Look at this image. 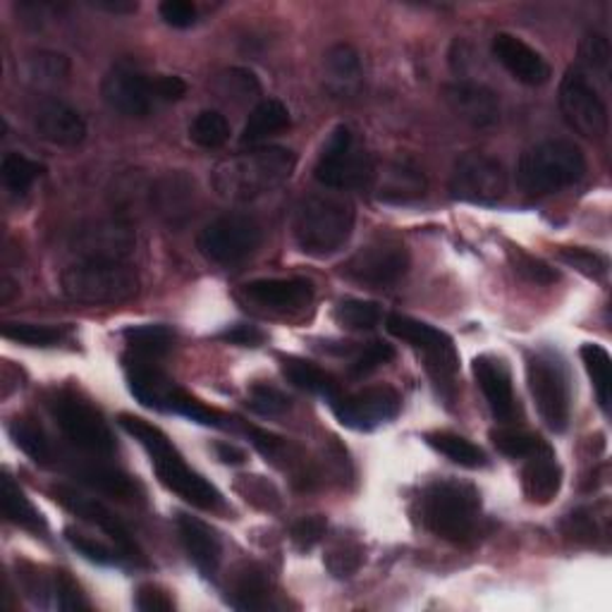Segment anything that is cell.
I'll return each mask as SVG.
<instances>
[{"mask_svg":"<svg viewBox=\"0 0 612 612\" xmlns=\"http://www.w3.org/2000/svg\"><path fill=\"white\" fill-rule=\"evenodd\" d=\"M297 168L294 152L286 146H253L245 154L222 158L211 173L220 199L247 204L286 185Z\"/></svg>","mask_w":612,"mask_h":612,"instance_id":"obj_1","label":"cell"},{"mask_svg":"<svg viewBox=\"0 0 612 612\" xmlns=\"http://www.w3.org/2000/svg\"><path fill=\"white\" fill-rule=\"evenodd\" d=\"M121 426L134 440L142 443L148 457H152V465L163 486L177 492L185 502L199 507V510H206V512L220 510L222 507L220 490L211 481H206L201 474L187 467L183 455L175 450L170 438L158 426L148 424L146 419H142V416H134V414H121Z\"/></svg>","mask_w":612,"mask_h":612,"instance_id":"obj_2","label":"cell"},{"mask_svg":"<svg viewBox=\"0 0 612 612\" xmlns=\"http://www.w3.org/2000/svg\"><path fill=\"white\" fill-rule=\"evenodd\" d=\"M356 211L345 194H309L294 208V242L313 259H325L350 242Z\"/></svg>","mask_w":612,"mask_h":612,"instance_id":"obj_3","label":"cell"},{"mask_svg":"<svg viewBox=\"0 0 612 612\" xmlns=\"http://www.w3.org/2000/svg\"><path fill=\"white\" fill-rule=\"evenodd\" d=\"M481 515V492L459 479L433 481L422 496V519L443 541L467 543L474 539Z\"/></svg>","mask_w":612,"mask_h":612,"instance_id":"obj_4","label":"cell"},{"mask_svg":"<svg viewBox=\"0 0 612 612\" xmlns=\"http://www.w3.org/2000/svg\"><path fill=\"white\" fill-rule=\"evenodd\" d=\"M587 175V156L572 139H546L529 146L517 163V185L533 197L560 191Z\"/></svg>","mask_w":612,"mask_h":612,"instance_id":"obj_5","label":"cell"},{"mask_svg":"<svg viewBox=\"0 0 612 612\" xmlns=\"http://www.w3.org/2000/svg\"><path fill=\"white\" fill-rule=\"evenodd\" d=\"M61 288L80 304H121L137 297L139 273L127 261L82 259L65 268Z\"/></svg>","mask_w":612,"mask_h":612,"instance_id":"obj_6","label":"cell"},{"mask_svg":"<svg viewBox=\"0 0 612 612\" xmlns=\"http://www.w3.org/2000/svg\"><path fill=\"white\" fill-rule=\"evenodd\" d=\"M385 328L387 333L402 342H409L414 350H419L426 356V371L431 373L433 383L450 400L455 391V376L459 371V354L453 338L424 321L405 317V313H391Z\"/></svg>","mask_w":612,"mask_h":612,"instance_id":"obj_7","label":"cell"},{"mask_svg":"<svg viewBox=\"0 0 612 612\" xmlns=\"http://www.w3.org/2000/svg\"><path fill=\"white\" fill-rule=\"evenodd\" d=\"M376 163L364 148L356 146L354 132L348 125H338L321 148L313 175L323 187L331 189H362L371 187Z\"/></svg>","mask_w":612,"mask_h":612,"instance_id":"obj_8","label":"cell"},{"mask_svg":"<svg viewBox=\"0 0 612 612\" xmlns=\"http://www.w3.org/2000/svg\"><path fill=\"white\" fill-rule=\"evenodd\" d=\"M527 383L546 426L556 433L567 431L572 416V393L564 366L556 356L533 354L527 362Z\"/></svg>","mask_w":612,"mask_h":612,"instance_id":"obj_9","label":"cell"},{"mask_svg":"<svg viewBox=\"0 0 612 612\" xmlns=\"http://www.w3.org/2000/svg\"><path fill=\"white\" fill-rule=\"evenodd\" d=\"M263 242L261 222L249 214H226L199 232L197 247L214 263H240Z\"/></svg>","mask_w":612,"mask_h":612,"instance_id":"obj_10","label":"cell"},{"mask_svg":"<svg viewBox=\"0 0 612 612\" xmlns=\"http://www.w3.org/2000/svg\"><path fill=\"white\" fill-rule=\"evenodd\" d=\"M51 414L74 447L96 457H111L115 453V438L108 424L86 400L72 393H58L51 400Z\"/></svg>","mask_w":612,"mask_h":612,"instance_id":"obj_11","label":"cell"},{"mask_svg":"<svg viewBox=\"0 0 612 612\" xmlns=\"http://www.w3.org/2000/svg\"><path fill=\"white\" fill-rule=\"evenodd\" d=\"M560 111L564 123L591 142L605 139L610 115L605 101L595 92L581 68H570L560 82Z\"/></svg>","mask_w":612,"mask_h":612,"instance_id":"obj_12","label":"cell"},{"mask_svg":"<svg viewBox=\"0 0 612 612\" xmlns=\"http://www.w3.org/2000/svg\"><path fill=\"white\" fill-rule=\"evenodd\" d=\"M409 251L397 237H376L362 249H356L342 266V276L369 288H387L407 273Z\"/></svg>","mask_w":612,"mask_h":612,"instance_id":"obj_13","label":"cell"},{"mask_svg":"<svg viewBox=\"0 0 612 612\" xmlns=\"http://www.w3.org/2000/svg\"><path fill=\"white\" fill-rule=\"evenodd\" d=\"M447 189L457 201L492 206L507 194V173L498 158L469 152L455 160Z\"/></svg>","mask_w":612,"mask_h":612,"instance_id":"obj_14","label":"cell"},{"mask_svg":"<svg viewBox=\"0 0 612 612\" xmlns=\"http://www.w3.org/2000/svg\"><path fill=\"white\" fill-rule=\"evenodd\" d=\"M154 80L132 63H117L101 82V98L111 111L125 117H146L158 101Z\"/></svg>","mask_w":612,"mask_h":612,"instance_id":"obj_15","label":"cell"},{"mask_svg":"<svg viewBox=\"0 0 612 612\" xmlns=\"http://www.w3.org/2000/svg\"><path fill=\"white\" fill-rule=\"evenodd\" d=\"M331 405L338 422L345 428L373 431L395 419L402 407V397L393 385H371L354 395L335 397Z\"/></svg>","mask_w":612,"mask_h":612,"instance_id":"obj_16","label":"cell"},{"mask_svg":"<svg viewBox=\"0 0 612 612\" xmlns=\"http://www.w3.org/2000/svg\"><path fill=\"white\" fill-rule=\"evenodd\" d=\"M51 496L58 505H63L68 512H72L74 517H80L84 521H89V525L98 527L101 531H106L111 539L117 543V548H121L127 558H134L139 562H146L144 560V552L142 548L137 546V541H134V536L129 533V529L125 527V521L117 517L111 507H106L103 502H98L96 498H89L84 496V492H80L77 488L72 486H65V484H58L51 488Z\"/></svg>","mask_w":612,"mask_h":612,"instance_id":"obj_17","label":"cell"},{"mask_svg":"<svg viewBox=\"0 0 612 612\" xmlns=\"http://www.w3.org/2000/svg\"><path fill=\"white\" fill-rule=\"evenodd\" d=\"M443 98L461 123L474 129H490L500 123V98L481 82L459 80L443 86Z\"/></svg>","mask_w":612,"mask_h":612,"instance_id":"obj_18","label":"cell"},{"mask_svg":"<svg viewBox=\"0 0 612 612\" xmlns=\"http://www.w3.org/2000/svg\"><path fill=\"white\" fill-rule=\"evenodd\" d=\"M134 232L123 220H96L74 232V251L82 259L125 261L134 249Z\"/></svg>","mask_w":612,"mask_h":612,"instance_id":"obj_19","label":"cell"},{"mask_svg":"<svg viewBox=\"0 0 612 612\" xmlns=\"http://www.w3.org/2000/svg\"><path fill=\"white\" fill-rule=\"evenodd\" d=\"M474 378L488 402L490 414L500 424H512L519 414V405L512 387V373L507 364L492 354H481L474 360Z\"/></svg>","mask_w":612,"mask_h":612,"instance_id":"obj_20","label":"cell"},{"mask_svg":"<svg viewBox=\"0 0 612 612\" xmlns=\"http://www.w3.org/2000/svg\"><path fill=\"white\" fill-rule=\"evenodd\" d=\"M376 199L383 204H412L426 197V175L407 158L385 160L376 166L371 180Z\"/></svg>","mask_w":612,"mask_h":612,"instance_id":"obj_21","label":"cell"},{"mask_svg":"<svg viewBox=\"0 0 612 612\" xmlns=\"http://www.w3.org/2000/svg\"><path fill=\"white\" fill-rule=\"evenodd\" d=\"M492 58L512 74V77L527 86H541L550 80V65L546 58L531 49L527 41L515 34H496L492 37Z\"/></svg>","mask_w":612,"mask_h":612,"instance_id":"obj_22","label":"cell"},{"mask_svg":"<svg viewBox=\"0 0 612 612\" xmlns=\"http://www.w3.org/2000/svg\"><path fill=\"white\" fill-rule=\"evenodd\" d=\"M242 294L271 311H300L313 300V282L307 278H263L247 282Z\"/></svg>","mask_w":612,"mask_h":612,"instance_id":"obj_23","label":"cell"},{"mask_svg":"<svg viewBox=\"0 0 612 612\" xmlns=\"http://www.w3.org/2000/svg\"><path fill=\"white\" fill-rule=\"evenodd\" d=\"M34 127L41 139H46L53 146L74 148L86 139V123L77 108H72L70 103L49 98L43 101L37 115Z\"/></svg>","mask_w":612,"mask_h":612,"instance_id":"obj_24","label":"cell"},{"mask_svg":"<svg viewBox=\"0 0 612 612\" xmlns=\"http://www.w3.org/2000/svg\"><path fill=\"white\" fill-rule=\"evenodd\" d=\"M177 533H180V541L189 560L197 564V570L204 577H214L222 560V543L216 529L211 525H206L199 517L180 512L177 515Z\"/></svg>","mask_w":612,"mask_h":612,"instance_id":"obj_25","label":"cell"},{"mask_svg":"<svg viewBox=\"0 0 612 612\" xmlns=\"http://www.w3.org/2000/svg\"><path fill=\"white\" fill-rule=\"evenodd\" d=\"M527 459L529 461L521 469V488H525L527 500L533 505H550L562 488V467L550 447Z\"/></svg>","mask_w":612,"mask_h":612,"instance_id":"obj_26","label":"cell"},{"mask_svg":"<svg viewBox=\"0 0 612 612\" xmlns=\"http://www.w3.org/2000/svg\"><path fill=\"white\" fill-rule=\"evenodd\" d=\"M129 393L137 397L144 407L170 414V400L175 393V381H170L160 369L134 360L127 364Z\"/></svg>","mask_w":612,"mask_h":612,"instance_id":"obj_27","label":"cell"},{"mask_svg":"<svg viewBox=\"0 0 612 612\" xmlns=\"http://www.w3.org/2000/svg\"><path fill=\"white\" fill-rule=\"evenodd\" d=\"M323 70L328 89L335 96H348L360 89L362 82V61L350 43H335L323 55Z\"/></svg>","mask_w":612,"mask_h":612,"instance_id":"obj_28","label":"cell"},{"mask_svg":"<svg viewBox=\"0 0 612 612\" xmlns=\"http://www.w3.org/2000/svg\"><path fill=\"white\" fill-rule=\"evenodd\" d=\"M280 371L282 376H286L294 387H300V391L321 395L331 402L340 397V383L335 381V376H331V373L323 371L313 362L302 360V356H282Z\"/></svg>","mask_w":612,"mask_h":612,"instance_id":"obj_29","label":"cell"},{"mask_svg":"<svg viewBox=\"0 0 612 612\" xmlns=\"http://www.w3.org/2000/svg\"><path fill=\"white\" fill-rule=\"evenodd\" d=\"M77 479L89 488H96L103 496H111L123 502H139L144 498L142 486L125 471L108 465H89L77 471Z\"/></svg>","mask_w":612,"mask_h":612,"instance_id":"obj_30","label":"cell"},{"mask_svg":"<svg viewBox=\"0 0 612 612\" xmlns=\"http://www.w3.org/2000/svg\"><path fill=\"white\" fill-rule=\"evenodd\" d=\"M235 610H266L271 608V579L259 564H247L237 572L230 591Z\"/></svg>","mask_w":612,"mask_h":612,"instance_id":"obj_31","label":"cell"},{"mask_svg":"<svg viewBox=\"0 0 612 612\" xmlns=\"http://www.w3.org/2000/svg\"><path fill=\"white\" fill-rule=\"evenodd\" d=\"M194 199V185L185 175H166L163 180L156 183L152 189V204L156 206L158 216L166 218L168 222H177L189 216Z\"/></svg>","mask_w":612,"mask_h":612,"instance_id":"obj_32","label":"cell"},{"mask_svg":"<svg viewBox=\"0 0 612 612\" xmlns=\"http://www.w3.org/2000/svg\"><path fill=\"white\" fill-rule=\"evenodd\" d=\"M290 125V111L282 106L280 101L268 98L261 101L257 108L249 113V121L245 123V129L240 134V142L247 146H257L263 139L273 137V134L282 132Z\"/></svg>","mask_w":612,"mask_h":612,"instance_id":"obj_33","label":"cell"},{"mask_svg":"<svg viewBox=\"0 0 612 612\" xmlns=\"http://www.w3.org/2000/svg\"><path fill=\"white\" fill-rule=\"evenodd\" d=\"M0 502H3V512L14 527H22L34 533H46V519H43V515L37 510L32 500L24 496V490L14 484L10 476H3V479H0Z\"/></svg>","mask_w":612,"mask_h":612,"instance_id":"obj_34","label":"cell"},{"mask_svg":"<svg viewBox=\"0 0 612 612\" xmlns=\"http://www.w3.org/2000/svg\"><path fill=\"white\" fill-rule=\"evenodd\" d=\"M426 443L433 450L445 455L455 465L465 469H481L486 467V453L479 445H474L465 436H457L453 431H431L426 433Z\"/></svg>","mask_w":612,"mask_h":612,"instance_id":"obj_35","label":"cell"},{"mask_svg":"<svg viewBox=\"0 0 612 612\" xmlns=\"http://www.w3.org/2000/svg\"><path fill=\"white\" fill-rule=\"evenodd\" d=\"M581 362L587 366L589 378L593 381L595 397H599L603 412H610V400H612V362L605 348L601 345H589L581 348Z\"/></svg>","mask_w":612,"mask_h":612,"instance_id":"obj_36","label":"cell"},{"mask_svg":"<svg viewBox=\"0 0 612 612\" xmlns=\"http://www.w3.org/2000/svg\"><path fill=\"white\" fill-rule=\"evenodd\" d=\"M127 345L142 356H163L175 345V333L168 325H129L123 333Z\"/></svg>","mask_w":612,"mask_h":612,"instance_id":"obj_37","label":"cell"},{"mask_svg":"<svg viewBox=\"0 0 612 612\" xmlns=\"http://www.w3.org/2000/svg\"><path fill=\"white\" fill-rule=\"evenodd\" d=\"M490 440L498 447V453L512 457V459H525L536 453H541L548 447V443L539 436V433H531L525 428H492Z\"/></svg>","mask_w":612,"mask_h":612,"instance_id":"obj_38","label":"cell"},{"mask_svg":"<svg viewBox=\"0 0 612 612\" xmlns=\"http://www.w3.org/2000/svg\"><path fill=\"white\" fill-rule=\"evenodd\" d=\"M10 436H12L14 445H18L29 459H34L37 465H49V459L53 457V450H51V443L46 438V433L41 431V426H37L29 419H14L10 424Z\"/></svg>","mask_w":612,"mask_h":612,"instance_id":"obj_39","label":"cell"},{"mask_svg":"<svg viewBox=\"0 0 612 612\" xmlns=\"http://www.w3.org/2000/svg\"><path fill=\"white\" fill-rule=\"evenodd\" d=\"M41 173H43L41 163L27 158L22 154H6L3 166H0V175H3L6 187L12 194H18V197H22V194L32 189Z\"/></svg>","mask_w":612,"mask_h":612,"instance_id":"obj_40","label":"cell"},{"mask_svg":"<svg viewBox=\"0 0 612 612\" xmlns=\"http://www.w3.org/2000/svg\"><path fill=\"white\" fill-rule=\"evenodd\" d=\"M189 139L201 148H220L230 139V123L218 111H201L189 125Z\"/></svg>","mask_w":612,"mask_h":612,"instance_id":"obj_41","label":"cell"},{"mask_svg":"<svg viewBox=\"0 0 612 612\" xmlns=\"http://www.w3.org/2000/svg\"><path fill=\"white\" fill-rule=\"evenodd\" d=\"M333 317L342 328H350V331H371V328H376L381 323L383 311L376 302L342 300L335 307Z\"/></svg>","mask_w":612,"mask_h":612,"instance_id":"obj_42","label":"cell"},{"mask_svg":"<svg viewBox=\"0 0 612 612\" xmlns=\"http://www.w3.org/2000/svg\"><path fill=\"white\" fill-rule=\"evenodd\" d=\"M216 86L220 96H226L228 101H235V103H247L261 94V84L257 80V74L245 68L226 70L218 77Z\"/></svg>","mask_w":612,"mask_h":612,"instance_id":"obj_43","label":"cell"},{"mask_svg":"<svg viewBox=\"0 0 612 612\" xmlns=\"http://www.w3.org/2000/svg\"><path fill=\"white\" fill-rule=\"evenodd\" d=\"M3 338L29 348H51L65 338V331L39 323H3Z\"/></svg>","mask_w":612,"mask_h":612,"instance_id":"obj_44","label":"cell"},{"mask_svg":"<svg viewBox=\"0 0 612 612\" xmlns=\"http://www.w3.org/2000/svg\"><path fill=\"white\" fill-rule=\"evenodd\" d=\"M507 257H510L515 273L525 278L527 282H533V286H552V282L560 278L556 268H550L543 259L533 257V253L519 247L507 249Z\"/></svg>","mask_w":612,"mask_h":612,"instance_id":"obj_45","label":"cell"},{"mask_svg":"<svg viewBox=\"0 0 612 612\" xmlns=\"http://www.w3.org/2000/svg\"><path fill=\"white\" fill-rule=\"evenodd\" d=\"M170 414H180V416H187L189 422L194 424H201V426H214V428H220L226 426L222 422H228L226 416H222L220 412L206 407L204 402H199L197 397H191L187 391H183L180 385L175 387L173 393V400H170Z\"/></svg>","mask_w":612,"mask_h":612,"instance_id":"obj_46","label":"cell"},{"mask_svg":"<svg viewBox=\"0 0 612 612\" xmlns=\"http://www.w3.org/2000/svg\"><path fill=\"white\" fill-rule=\"evenodd\" d=\"M27 70H29V77L39 84H58L70 74V61L63 53L41 51L29 58Z\"/></svg>","mask_w":612,"mask_h":612,"instance_id":"obj_47","label":"cell"},{"mask_svg":"<svg viewBox=\"0 0 612 612\" xmlns=\"http://www.w3.org/2000/svg\"><path fill=\"white\" fill-rule=\"evenodd\" d=\"M364 564V548L354 541L338 543L325 556V567L335 579H348L352 574L360 572V567Z\"/></svg>","mask_w":612,"mask_h":612,"instance_id":"obj_48","label":"cell"},{"mask_svg":"<svg viewBox=\"0 0 612 612\" xmlns=\"http://www.w3.org/2000/svg\"><path fill=\"white\" fill-rule=\"evenodd\" d=\"M558 259L570 268H574V271H579L581 276L593 278V280L605 278L608 268H610L605 257H601V253H595L591 249H584V247H562L558 251Z\"/></svg>","mask_w":612,"mask_h":612,"instance_id":"obj_49","label":"cell"},{"mask_svg":"<svg viewBox=\"0 0 612 612\" xmlns=\"http://www.w3.org/2000/svg\"><path fill=\"white\" fill-rule=\"evenodd\" d=\"M247 405L261 416H280L290 409V397L268 383H253L249 387Z\"/></svg>","mask_w":612,"mask_h":612,"instance_id":"obj_50","label":"cell"},{"mask_svg":"<svg viewBox=\"0 0 612 612\" xmlns=\"http://www.w3.org/2000/svg\"><path fill=\"white\" fill-rule=\"evenodd\" d=\"M237 490L242 492L245 500L253 507H261V510H276L280 505V496L271 481L261 479V476H240L237 481Z\"/></svg>","mask_w":612,"mask_h":612,"instance_id":"obj_51","label":"cell"},{"mask_svg":"<svg viewBox=\"0 0 612 612\" xmlns=\"http://www.w3.org/2000/svg\"><path fill=\"white\" fill-rule=\"evenodd\" d=\"M395 360V348L387 345V342H369V345L362 350V354L356 356L354 364L350 366V373L354 378H364L369 373L376 371L378 366L393 362Z\"/></svg>","mask_w":612,"mask_h":612,"instance_id":"obj_52","label":"cell"},{"mask_svg":"<svg viewBox=\"0 0 612 612\" xmlns=\"http://www.w3.org/2000/svg\"><path fill=\"white\" fill-rule=\"evenodd\" d=\"M53 601L61 610H89L92 603L86 601L80 584L68 572H55L53 577Z\"/></svg>","mask_w":612,"mask_h":612,"instance_id":"obj_53","label":"cell"},{"mask_svg":"<svg viewBox=\"0 0 612 612\" xmlns=\"http://www.w3.org/2000/svg\"><path fill=\"white\" fill-rule=\"evenodd\" d=\"M610 41L601 32H589L579 43V58L589 70L608 72L610 68Z\"/></svg>","mask_w":612,"mask_h":612,"instance_id":"obj_54","label":"cell"},{"mask_svg":"<svg viewBox=\"0 0 612 612\" xmlns=\"http://www.w3.org/2000/svg\"><path fill=\"white\" fill-rule=\"evenodd\" d=\"M328 531V519L323 515H311L292 527V543L300 552L317 548Z\"/></svg>","mask_w":612,"mask_h":612,"instance_id":"obj_55","label":"cell"},{"mask_svg":"<svg viewBox=\"0 0 612 612\" xmlns=\"http://www.w3.org/2000/svg\"><path fill=\"white\" fill-rule=\"evenodd\" d=\"M65 539L68 543L80 552V556H84L89 562H96V564H117V552L111 550L108 546H103L101 541L96 539H89V536L74 531V529H68L65 531Z\"/></svg>","mask_w":612,"mask_h":612,"instance_id":"obj_56","label":"cell"},{"mask_svg":"<svg viewBox=\"0 0 612 612\" xmlns=\"http://www.w3.org/2000/svg\"><path fill=\"white\" fill-rule=\"evenodd\" d=\"M160 20L175 29H187L197 22V6L187 3V0H166L158 8Z\"/></svg>","mask_w":612,"mask_h":612,"instance_id":"obj_57","label":"cell"},{"mask_svg":"<svg viewBox=\"0 0 612 612\" xmlns=\"http://www.w3.org/2000/svg\"><path fill=\"white\" fill-rule=\"evenodd\" d=\"M134 608L142 610V612H173L175 601L170 599V593L166 589H160L156 584H144L137 591Z\"/></svg>","mask_w":612,"mask_h":612,"instance_id":"obj_58","label":"cell"},{"mask_svg":"<svg viewBox=\"0 0 612 612\" xmlns=\"http://www.w3.org/2000/svg\"><path fill=\"white\" fill-rule=\"evenodd\" d=\"M564 533L570 536V539H574V541L593 543L595 533H599V529H595L593 512L591 510H577V512H572L570 517L564 519Z\"/></svg>","mask_w":612,"mask_h":612,"instance_id":"obj_59","label":"cell"},{"mask_svg":"<svg viewBox=\"0 0 612 612\" xmlns=\"http://www.w3.org/2000/svg\"><path fill=\"white\" fill-rule=\"evenodd\" d=\"M222 342H230V345L237 348H259L266 340V333L259 331L257 325H232L228 331H222L218 335Z\"/></svg>","mask_w":612,"mask_h":612,"instance_id":"obj_60","label":"cell"},{"mask_svg":"<svg viewBox=\"0 0 612 612\" xmlns=\"http://www.w3.org/2000/svg\"><path fill=\"white\" fill-rule=\"evenodd\" d=\"M245 431H247L249 440L253 443V447H257V450L266 457L276 459V457H280L282 450H286V440L276 436V433H268L263 428H253V426H247Z\"/></svg>","mask_w":612,"mask_h":612,"instance_id":"obj_61","label":"cell"},{"mask_svg":"<svg viewBox=\"0 0 612 612\" xmlns=\"http://www.w3.org/2000/svg\"><path fill=\"white\" fill-rule=\"evenodd\" d=\"M154 84H156V98L163 103L180 101L187 94L185 80L175 77V74H160V77L154 80Z\"/></svg>","mask_w":612,"mask_h":612,"instance_id":"obj_62","label":"cell"},{"mask_svg":"<svg viewBox=\"0 0 612 612\" xmlns=\"http://www.w3.org/2000/svg\"><path fill=\"white\" fill-rule=\"evenodd\" d=\"M214 450L218 455V459L222 461V465H245L247 461V453L242 450V447H237L235 443H216Z\"/></svg>","mask_w":612,"mask_h":612,"instance_id":"obj_63","label":"cell"},{"mask_svg":"<svg viewBox=\"0 0 612 612\" xmlns=\"http://www.w3.org/2000/svg\"><path fill=\"white\" fill-rule=\"evenodd\" d=\"M94 6L101 10L115 12V14H129V12H137V8H139L134 0H96Z\"/></svg>","mask_w":612,"mask_h":612,"instance_id":"obj_64","label":"cell"}]
</instances>
